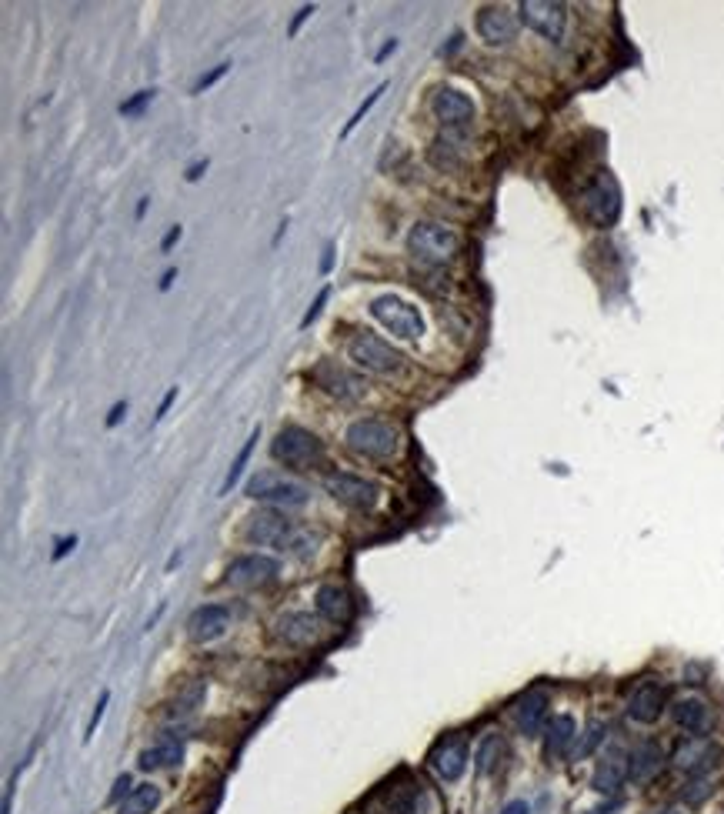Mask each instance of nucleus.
I'll return each instance as SVG.
<instances>
[{"label": "nucleus", "mask_w": 724, "mask_h": 814, "mask_svg": "<svg viewBox=\"0 0 724 814\" xmlns=\"http://www.w3.org/2000/svg\"><path fill=\"white\" fill-rule=\"evenodd\" d=\"M411 254L424 264H448L461 251V234L441 221H418L411 227Z\"/></svg>", "instance_id": "obj_1"}, {"label": "nucleus", "mask_w": 724, "mask_h": 814, "mask_svg": "<svg viewBox=\"0 0 724 814\" xmlns=\"http://www.w3.org/2000/svg\"><path fill=\"white\" fill-rule=\"evenodd\" d=\"M274 461H281L284 468L294 471H314L324 464V444L304 428H281L277 438L271 441Z\"/></svg>", "instance_id": "obj_2"}, {"label": "nucleus", "mask_w": 724, "mask_h": 814, "mask_svg": "<svg viewBox=\"0 0 724 814\" xmlns=\"http://www.w3.org/2000/svg\"><path fill=\"white\" fill-rule=\"evenodd\" d=\"M347 357L368 374H398L404 364L401 351H394L388 341H381V337L371 331H357L351 341H347Z\"/></svg>", "instance_id": "obj_3"}, {"label": "nucleus", "mask_w": 724, "mask_h": 814, "mask_svg": "<svg viewBox=\"0 0 724 814\" xmlns=\"http://www.w3.org/2000/svg\"><path fill=\"white\" fill-rule=\"evenodd\" d=\"M244 538L251 544H261V548H297V541L304 538L301 531L294 528V521H287L281 511L274 508H264V511H254L251 518L244 524Z\"/></svg>", "instance_id": "obj_4"}, {"label": "nucleus", "mask_w": 724, "mask_h": 814, "mask_svg": "<svg viewBox=\"0 0 724 814\" xmlns=\"http://www.w3.org/2000/svg\"><path fill=\"white\" fill-rule=\"evenodd\" d=\"M344 441H347V448L364 454V458L384 461L398 451V428H391L388 421H378V418H361L347 428Z\"/></svg>", "instance_id": "obj_5"}, {"label": "nucleus", "mask_w": 724, "mask_h": 814, "mask_svg": "<svg viewBox=\"0 0 724 814\" xmlns=\"http://www.w3.org/2000/svg\"><path fill=\"white\" fill-rule=\"evenodd\" d=\"M371 314L374 321H381L394 337H401V341H418L424 334V317L414 304H408L404 297L398 294H381L371 301Z\"/></svg>", "instance_id": "obj_6"}, {"label": "nucleus", "mask_w": 724, "mask_h": 814, "mask_svg": "<svg viewBox=\"0 0 724 814\" xmlns=\"http://www.w3.org/2000/svg\"><path fill=\"white\" fill-rule=\"evenodd\" d=\"M581 211L594 227H611L621 217V191L608 171L594 174L581 191Z\"/></svg>", "instance_id": "obj_7"}, {"label": "nucleus", "mask_w": 724, "mask_h": 814, "mask_svg": "<svg viewBox=\"0 0 724 814\" xmlns=\"http://www.w3.org/2000/svg\"><path fill=\"white\" fill-rule=\"evenodd\" d=\"M244 494L251 501H264V504H277V508H301L307 504V488L297 481H287L284 474L277 471H254L251 481L244 484Z\"/></svg>", "instance_id": "obj_8"}, {"label": "nucleus", "mask_w": 724, "mask_h": 814, "mask_svg": "<svg viewBox=\"0 0 724 814\" xmlns=\"http://www.w3.org/2000/svg\"><path fill=\"white\" fill-rule=\"evenodd\" d=\"M518 11H521V21L528 24L534 34H541L544 41L551 44H561L564 27H568L564 4H554V0H524Z\"/></svg>", "instance_id": "obj_9"}, {"label": "nucleus", "mask_w": 724, "mask_h": 814, "mask_svg": "<svg viewBox=\"0 0 724 814\" xmlns=\"http://www.w3.org/2000/svg\"><path fill=\"white\" fill-rule=\"evenodd\" d=\"M324 488H327V494H331L337 504H347V508H354V511H371L374 504H378V498H381L378 484L357 478V474H344V471L327 474Z\"/></svg>", "instance_id": "obj_10"}, {"label": "nucleus", "mask_w": 724, "mask_h": 814, "mask_svg": "<svg viewBox=\"0 0 724 814\" xmlns=\"http://www.w3.org/2000/svg\"><path fill=\"white\" fill-rule=\"evenodd\" d=\"M721 761V748H718V741H711V738H704V734H691V738H684L678 748H674L671 754V764L678 771L684 774H704V771H711L714 764Z\"/></svg>", "instance_id": "obj_11"}, {"label": "nucleus", "mask_w": 724, "mask_h": 814, "mask_svg": "<svg viewBox=\"0 0 724 814\" xmlns=\"http://www.w3.org/2000/svg\"><path fill=\"white\" fill-rule=\"evenodd\" d=\"M428 764L441 781L454 784L464 774V768H468V738L464 734H444L431 748Z\"/></svg>", "instance_id": "obj_12"}, {"label": "nucleus", "mask_w": 724, "mask_h": 814, "mask_svg": "<svg viewBox=\"0 0 724 814\" xmlns=\"http://www.w3.org/2000/svg\"><path fill=\"white\" fill-rule=\"evenodd\" d=\"M277 571H281V568H277L274 558H264V554H247V558L231 561L224 581L231 584V588L251 591V588H264V584H271L277 578Z\"/></svg>", "instance_id": "obj_13"}, {"label": "nucleus", "mask_w": 724, "mask_h": 814, "mask_svg": "<svg viewBox=\"0 0 724 814\" xmlns=\"http://www.w3.org/2000/svg\"><path fill=\"white\" fill-rule=\"evenodd\" d=\"M664 704H668V688L658 678H644L628 698V718L638 724H654L664 714Z\"/></svg>", "instance_id": "obj_14"}, {"label": "nucleus", "mask_w": 724, "mask_h": 814, "mask_svg": "<svg viewBox=\"0 0 724 814\" xmlns=\"http://www.w3.org/2000/svg\"><path fill=\"white\" fill-rule=\"evenodd\" d=\"M474 27H478V37L488 47H504V44H511L514 37H518V17H514L508 7H501V4L481 7Z\"/></svg>", "instance_id": "obj_15"}, {"label": "nucleus", "mask_w": 724, "mask_h": 814, "mask_svg": "<svg viewBox=\"0 0 724 814\" xmlns=\"http://www.w3.org/2000/svg\"><path fill=\"white\" fill-rule=\"evenodd\" d=\"M431 114L444 127H464L474 121V101L458 87H438L431 97Z\"/></svg>", "instance_id": "obj_16"}, {"label": "nucleus", "mask_w": 724, "mask_h": 814, "mask_svg": "<svg viewBox=\"0 0 724 814\" xmlns=\"http://www.w3.org/2000/svg\"><path fill=\"white\" fill-rule=\"evenodd\" d=\"M274 638L287 648H307L321 638V621L307 611H287L274 621Z\"/></svg>", "instance_id": "obj_17"}, {"label": "nucleus", "mask_w": 724, "mask_h": 814, "mask_svg": "<svg viewBox=\"0 0 724 814\" xmlns=\"http://www.w3.org/2000/svg\"><path fill=\"white\" fill-rule=\"evenodd\" d=\"M664 748L658 741H638L634 748L628 751V781L634 784H651L658 774L664 771Z\"/></svg>", "instance_id": "obj_18"}, {"label": "nucleus", "mask_w": 724, "mask_h": 814, "mask_svg": "<svg viewBox=\"0 0 724 814\" xmlns=\"http://www.w3.org/2000/svg\"><path fill=\"white\" fill-rule=\"evenodd\" d=\"M227 628H231V608H224V604H204L187 618V634L197 644L217 641Z\"/></svg>", "instance_id": "obj_19"}, {"label": "nucleus", "mask_w": 724, "mask_h": 814, "mask_svg": "<svg viewBox=\"0 0 724 814\" xmlns=\"http://www.w3.org/2000/svg\"><path fill=\"white\" fill-rule=\"evenodd\" d=\"M624 781H628V751L618 748V744H611V748L601 754L598 768H594V774H591V788L598 794H614Z\"/></svg>", "instance_id": "obj_20"}, {"label": "nucleus", "mask_w": 724, "mask_h": 814, "mask_svg": "<svg viewBox=\"0 0 724 814\" xmlns=\"http://www.w3.org/2000/svg\"><path fill=\"white\" fill-rule=\"evenodd\" d=\"M548 708H551V694L544 688H531L528 694H521L518 704H514V721H518L521 734H541V728L548 724Z\"/></svg>", "instance_id": "obj_21"}, {"label": "nucleus", "mask_w": 724, "mask_h": 814, "mask_svg": "<svg viewBox=\"0 0 724 814\" xmlns=\"http://www.w3.org/2000/svg\"><path fill=\"white\" fill-rule=\"evenodd\" d=\"M314 381L321 384L331 397H337V401H357V397L364 394V381H361V377L351 374V371H344V367H337L331 361L317 364Z\"/></svg>", "instance_id": "obj_22"}, {"label": "nucleus", "mask_w": 724, "mask_h": 814, "mask_svg": "<svg viewBox=\"0 0 724 814\" xmlns=\"http://www.w3.org/2000/svg\"><path fill=\"white\" fill-rule=\"evenodd\" d=\"M421 801V781H401L384 788L378 798L371 801V814H414Z\"/></svg>", "instance_id": "obj_23"}, {"label": "nucleus", "mask_w": 724, "mask_h": 814, "mask_svg": "<svg viewBox=\"0 0 724 814\" xmlns=\"http://www.w3.org/2000/svg\"><path fill=\"white\" fill-rule=\"evenodd\" d=\"M314 604H317V614L331 624H347L354 618V598L344 584H321L314 594Z\"/></svg>", "instance_id": "obj_24"}, {"label": "nucleus", "mask_w": 724, "mask_h": 814, "mask_svg": "<svg viewBox=\"0 0 724 814\" xmlns=\"http://www.w3.org/2000/svg\"><path fill=\"white\" fill-rule=\"evenodd\" d=\"M574 738H578V724H574L571 714H558V718H551L548 731H544V758H548V761L564 758V754L571 751Z\"/></svg>", "instance_id": "obj_25"}, {"label": "nucleus", "mask_w": 724, "mask_h": 814, "mask_svg": "<svg viewBox=\"0 0 724 814\" xmlns=\"http://www.w3.org/2000/svg\"><path fill=\"white\" fill-rule=\"evenodd\" d=\"M671 718L681 731L688 734H704L711 728V708L701 698H681L671 704Z\"/></svg>", "instance_id": "obj_26"}, {"label": "nucleus", "mask_w": 724, "mask_h": 814, "mask_svg": "<svg viewBox=\"0 0 724 814\" xmlns=\"http://www.w3.org/2000/svg\"><path fill=\"white\" fill-rule=\"evenodd\" d=\"M207 698V681L204 678H191L181 684V691L174 694V701L167 704V714L171 718H181V714H191L194 708H201V701Z\"/></svg>", "instance_id": "obj_27"}, {"label": "nucleus", "mask_w": 724, "mask_h": 814, "mask_svg": "<svg viewBox=\"0 0 724 814\" xmlns=\"http://www.w3.org/2000/svg\"><path fill=\"white\" fill-rule=\"evenodd\" d=\"M161 804V788L157 784H137L131 794L117 804V814H151Z\"/></svg>", "instance_id": "obj_28"}, {"label": "nucleus", "mask_w": 724, "mask_h": 814, "mask_svg": "<svg viewBox=\"0 0 724 814\" xmlns=\"http://www.w3.org/2000/svg\"><path fill=\"white\" fill-rule=\"evenodd\" d=\"M181 758H184L181 741H161L157 748H147L137 764H141L144 771H157V768H174V764H181Z\"/></svg>", "instance_id": "obj_29"}, {"label": "nucleus", "mask_w": 724, "mask_h": 814, "mask_svg": "<svg viewBox=\"0 0 724 814\" xmlns=\"http://www.w3.org/2000/svg\"><path fill=\"white\" fill-rule=\"evenodd\" d=\"M504 754H508V744H504L501 734H488V738L478 744L474 768H478V774H494L498 771V764L504 761Z\"/></svg>", "instance_id": "obj_30"}, {"label": "nucleus", "mask_w": 724, "mask_h": 814, "mask_svg": "<svg viewBox=\"0 0 724 814\" xmlns=\"http://www.w3.org/2000/svg\"><path fill=\"white\" fill-rule=\"evenodd\" d=\"M711 794H714V781L708 778V774H694V778L681 788V801L688 804V808H701Z\"/></svg>", "instance_id": "obj_31"}, {"label": "nucleus", "mask_w": 724, "mask_h": 814, "mask_svg": "<svg viewBox=\"0 0 724 814\" xmlns=\"http://www.w3.org/2000/svg\"><path fill=\"white\" fill-rule=\"evenodd\" d=\"M257 434L261 431H251V438L244 441V448L237 451V458H234V464H231V471H227V478H224V484H221V494H231V488L237 484V478H241V471H244V464H247V458H251V451H254V444H257Z\"/></svg>", "instance_id": "obj_32"}, {"label": "nucleus", "mask_w": 724, "mask_h": 814, "mask_svg": "<svg viewBox=\"0 0 724 814\" xmlns=\"http://www.w3.org/2000/svg\"><path fill=\"white\" fill-rule=\"evenodd\" d=\"M601 741H604V724H601V721H591V724H588V731H584L581 744L574 748V758H588V754H591L594 748H598Z\"/></svg>", "instance_id": "obj_33"}, {"label": "nucleus", "mask_w": 724, "mask_h": 814, "mask_svg": "<svg viewBox=\"0 0 724 814\" xmlns=\"http://www.w3.org/2000/svg\"><path fill=\"white\" fill-rule=\"evenodd\" d=\"M384 91H388V84H381V87H374V91L368 94V101H364L361 107H357V111L351 114V121H347V124H344V137H347V134H351V131H354V127H357V124H361V121H364V117H368V114H371V107H374V104H378V101H381V94H384Z\"/></svg>", "instance_id": "obj_34"}, {"label": "nucleus", "mask_w": 724, "mask_h": 814, "mask_svg": "<svg viewBox=\"0 0 724 814\" xmlns=\"http://www.w3.org/2000/svg\"><path fill=\"white\" fill-rule=\"evenodd\" d=\"M151 101H154V91H137V94L131 97V101H124V104H121V114H124V117H134V114H141L144 107L151 104Z\"/></svg>", "instance_id": "obj_35"}, {"label": "nucleus", "mask_w": 724, "mask_h": 814, "mask_svg": "<svg viewBox=\"0 0 724 814\" xmlns=\"http://www.w3.org/2000/svg\"><path fill=\"white\" fill-rule=\"evenodd\" d=\"M227 71H231V64H217V67H214V71H207V74H201V77H197V84H194V94H204V91H207V87H214V84H217V81H221V77H224Z\"/></svg>", "instance_id": "obj_36"}, {"label": "nucleus", "mask_w": 724, "mask_h": 814, "mask_svg": "<svg viewBox=\"0 0 724 814\" xmlns=\"http://www.w3.org/2000/svg\"><path fill=\"white\" fill-rule=\"evenodd\" d=\"M107 701H111V691H104V694H101V701H97V708H94V714H91V721H87V734H84L87 741L94 738L97 724H101V718H104V708H107Z\"/></svg>", "instance_id": "obj_37"}, {"label": "nucleus", "mask_w": 724, "mask_h": 814, "mask_svg": "<svg viewBox=\"0 0 724 814\" xmlns=\"http://www.w3.org/2000/svg\"><path fill=\"white\" fill-rule=\"evenodd\" d=\"M327 294H331V291H327V287H321V294L314 297V304L307 307V314L301 317V327H311V321H317V314H321V307H324V301H327Z\"/></svg>", "instance_id": "obj_38"}, {"label": "nucleus", "mask_w": 724, "mask_h": 814, "mask_svg": "<svg viewBox=\"0 0 724 814\" xmlns=\"http://www.w3.org/2000/svg\"><path fill=\"white\" fill-rule=\"evenodd\" d=\"M127 794H131V774H121V778L114 781V791H111V801H124Z\"/></svg>", "instance_id": "obj_39"}, {"label": "nucleus", "mask_w": 724, "mask_h": 814, "mask_svg": "<svg viewBox=\"0 0 724 814\" xmlns=\"http://www.w3.org/2000/svg\"><path fill=\"white\" fill-rule=\"evenodd\" d=\"M311 14H314V4H307V7H301V11H297V14H294V21H291V27H287V34H291V37H297V31H301V24H304V21H307V17H311Z\"/></svg>", "instance_id": "obj_40"}, {"label": "nucleus", "mask_w": 724, "mask_h": 814, "mask_svg": "<svg viewBox=\"0 0 724 814\" xmlns=\"http://www.w3.org/2000/svg\"><path fill=\"white\" fill-rule=\"evenodd\" d=\"M124 414H127V401H117L111 407V414H107V428H117V424L124 421Z\"/></svg>", "instance_id": "obj_41"}, {"label": "nucleus", "mask_w": 724, "mask_h": 814, "mask_svg": "<svg viewBox=\"0 0 724 814\" xmlns=\"http://www.w3.org/2000/svg\"><path fill=\"white\" fill-rule=\"evenodd\" d=\"M181 234H184V231H181V224H174V227H171V231H167V234H164V241H161V251H164V254H167V251H171V247H174L177 241H181Z\"/></svg>", "instance_id": "obj_42"}, {"label": "nucleus", "mask_w": 724, "mask_h": 814, "mask_svg": "<svg viewBox=\"0 0 724 814\" xmlns=\"http://www.w3.org/2000/svg\"><path fill=\"white\" fill-rule=\"evenodd\" d=\"M174 397H177V387H171V391H167V394H164V401H161V407H157V414H154V418H157V421H164V414H167V411H171V404H174Z\"/></svg>", "instance_id": "obj_43"}, {"label": "nucleus", "mask_w": 724, "mask_h": 814, "mask_svg": "<svg viewBox=\"0 0 724 814\" xmlns=\"http://www.w3.org/2000/svg\"><path fill=\"white\" fill-rule=\"evenodd\" d=\"M74 544H77V538L71 534V538H64V541H57V551H54V561H61L67 551H74Z\"/></svg>", "instance_id": "obj_44"}, {"label": "nucleus", "mask_w": 724, "mask_h": 814, "mask_svg": "<svg viewBox=\"0 0 724 814\" xmlns=\"http://www.w3.org/2000/svg\"><path fill=\"white\" fill-rule=\"evenodd\" d=\"M331 267H334V244H327L321 257V274H331Z\"/></svg>", "instance_id": "obj_45"}, {"label": "nucleus", "mask_w": 724, "mask_h": 814, "mask_svg": "<svg viewBox=\"0 0 724 814\" xmlns=\"http://www.w3.org/2000/svg\"><path fill=\"white\" fill-rule=\"evenodd\" d=\"M501 814H531V808L524 801H511V804H504Z\"/></svg>", "instance_id": "obj_46"}, {"label": "nucleus", "mask_w": 724, "mask_h": 814, "mask_svg": "<svg viewBox=\"0 0 724 814\" xmlns=\"http://www.w3.org/2000/svg\"><path fill=\"white\" fill-rule=\"evenodd\" d=\"M204 171H207V161L204 164H191V167H187V181H197Z\"/></svg>", "instance_id": "obj_47"}, {"label": "nucleus", "mask_w": 724, "mask_h": 814, "mask_svg": "<svg viewBox=\"0 0 724 814\" xmlns=\"http://www.w3.org/2000/svg\"><path fill=\"white\" fill-rule=\"evenodd\" d=\"M394 47H398V41H388V44H384L381 51H378V61H384L388 54H394Z\"/></svg>", "instance_id": "obj_48"}, {"label": "nucleus", "mask_w": 724, "mask_h": 814, "mask_svg": "<svg viewBox=\"0 0 724 814\" xmlns=\"http://www.w3.org/2000/svg\"><path fill=\"white\" fill-rule=\"evenodd\" d=\"M177 277V271H167L164 277H161V291H167V287H171V281Z\"/></svg>", "instance_id": "obj_49"}, {"label": "nucleus", "mask_w": 724, "mask_h": 814, "mask_svg": "<svg viewBox=\"0 0 724 814\" xmlns=\"http://www.w3.org/2000/svg\"><path fill=\"white\" fill-rule=\"evenodd\" d=\"M147 201H151V197H141V204H137V217H144V211H147Z\"/></svg>", "instance_id": "obj_50"}, {"label": "nucleus", "mask_w": 724, "mask_h": 814, "mask_svg": "<svg viewBox=\"0 0 724 814\" xmlns=\"http://www.w3.org/2000/svg\"><path fill=\"white\" fill-rule=\"evenodd\" d=\"M588 814H614L611 808H598V811H588Z\"/></svg>", "instance_id": "obj_51"}, {"label": "nucleus", "mask_w": 724, "mask_h": 814, "mask_svg": "<svg viewBox=\"0 0 724 814\" xmlns=\"http://www.w3.org/2000/svg\"><path fill=\"white\" fill-rule=\"evenodd\" d=\"M658 814H681V811H658Z\"/></svg>", "instance_id": "obj_52"}]
</instances>
